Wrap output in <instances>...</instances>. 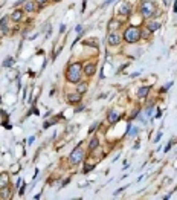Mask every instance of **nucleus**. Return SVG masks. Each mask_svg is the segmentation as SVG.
<instances>
[{
  "label": "nucleus",
  "instance_id": "nucleus-1",
  "mask_svg": "<svg viewBox=\"0 0 177 200\" xmlns=\"http://www.w3.org/2000/svg\"><path fill=\"white\" fill-rule=\"evenodd\" d=\"M81 69H83V66H81L79 63H72V64L67 67V72H66L67 81L72 83V84L79 83V81H81V74H83Z\"/></svg>",
  "mask_w": 177,
  "mask_h": 200
},
{
  "label": "nucleus",
  "instance_id": "nucleus-2",
  "mask_svg": "<svg viewBox=\"0 0 177 200\" xmlns=\"http://www.w3.org/2000/svg\"><path fill=\"white\" fill-rule=\"evenodd\" d=\"M122 38L127 41V43H138L141 40V29L136 28V26H128L125 31H124V35Z\"/></svg>",
  "mask_w": 177,
  "mask_h": 200
},
{
  "label": "nucleus",
  "instance_id": "nucleus-3",
  "mask_svg": "<svg viewBox=\"0 0 177 200\" xmlns=\"http://www.w3.org/2000/svg\"><path fill=\"white\" fill-rule=\"evenodd\" d=\"M156 12H157V11H156L153 2H150V0H144V2H142V5H141V14H142V17L151 18L153 15H156Z\"/></svg>",
  "mask_w": 177,
  "mask_h": 200
},
{
  "label": "nucleus",
  "instance_id": "nucleus-4",
  "mask_svg": "<svg viewBox=\"0 0 177 200\" xmlns=\"http://www.w3.org/2000/svg\"><path fill=\"white\" fill-rule=\"evenodd\" d=\"M83 159H84V151H83L81 147H76V148L70 153V156H69V162H70L72 165H78L79 162H83Z\"/></svg>",
  "mask_w": 177,
  "mask_h": 200
},
{
  "label": "nucleus",
  "instance_id": "nucleus-5",
  "mask_svg": "<svg viewBox=\"0 0 177 200\" xmlns=\"http://www.w3.org/2000/svg\"><path fill=\"white\" fill-rule=\"evenodd\" d=\"M107 43L110 44V46H118L119 43H121V37H119V34L118 32H110L109 34V37H107Z\"/></svg>",
  "mask_w": 177,
  "mask_h": 200
},
{
  "label": "nucleus",
  "instance_id": "nucleus-6",
  "mask_svg": "<svg viewBox=\"0 0 177 200\" xmlns=\"http://www.w3.org/2000/svg\"><path fill=\"white\" fill-rule=\"evenodd\" d=\"M86 77H93L96 74V63H87L84 66V72H83Z\"/></svg>",
  "mask_w": 177,
  "mask_h": 200
},
{
  "label": "nucleus",
  "instance_id": "nucleus-7",
  "mask_svg": "<svg viewBox=\"0 0 177 200\" xmlns=\"http://www.w3.org/2000/svg\"><path fill=\"white\" fill-rule=\"evenodd\" d=\"M11 197H12V190H11V187H9V185L3 187V188L0 190V199L9 200Z\"/></svg>",
  "mask_w": 177,
  "mask_h": 200
},
{
  "label": "nucleus",
  "instance_id": "nucleus-8",
  "mask_svg": "<svg viewBox=\"0 0 177 200\" xmlns=\"http://www.w3.org/2000/svg\"><path fill=\"white\" fill-rule=\"evenodd\" d=\"M107 121H109L110 124L118 122V121H119V113H118L116 110H110V111H109V115H107Z\"/></svg>",
  "mask_w": 177,
  "mask_h": 200
},
{
  "label": "nucleus",
  "instance_id": "nucleus-9",
  "mask_svg": "<svg viewBox=\"0 0 177 200\" xmlns=\"http://www.w3.org/2000/svg\"><path fill=\"white\" fill-rule=\"evenodd\" d=\"M21 17H23V11H21V9H14V11L11 12V15H9V18H11L12 21H20Z\"/></svg>",
  "mask_w": 177,
  "mask_h": 200
},
{
  "label": "nucleus",
  "instance_id": "nucleus-10",
  "mask_svg": "<svg viewBox=\"0 0 177 200\" xmlns=\"http://www.w3.org/2000/svg\"><path fill=\"white\" fill-rule=\"evenodd\" d=\"M67 101L70 102V104H78V102H81V93H69L67 95Z\"/></svg>",
  "mask_w": 177,
  "mask_h": 200
},
{
  "label": "nucleus",
  "instance_id": "nucleus-11",
  "mask_svg": "<svg viewBox=\"0 0 177 200\" xmlns=\"http://www.w3.org/2000/svg\"><path fill=\"white\" fill-rule=\"evenodd\" d=\"M35 9H37V3H35V2H32V0L26 2V3H24V6H23V11H24V12H34Z\"/></svg>",
  "mask_w": 177,
  "mask_h": 200
},
{
  "label": "nucleus",
  "instance_id": "nucleus-12",
  "mask_svg": "<svg viewBox=\"0 0 177 200\" xmlns=\"http://www.w3.org/2000/svg\"><path fill=\"white\" fill-rule=\"evenodd\" d=\"M150 89H151L150 86H142V87H139V89H138V96H139V98H145V96L150 93Z\"/></svg>",
  "mask_w": 177,
  "mask_h": 200
},
{
  "label": "nucleus",
  "instance_id": "nucleus-13",
  "mask_svg": "<svg viewBox=\"0 0 177 200\" xmlns=\"http://www.w3.org/2000/svg\"><path fill=\"white\" fill-rule=\"evenodd\" d=\"M9 185V174L8 173H2L0 174V188Z\"/></svg>",
  "mask_w": 177,
  "mask_h": 200
},
{
  "label": "nucleus",
  "instance_id": "nucleus-14",
  "mask_svg": "<svg viewBox=\"0 0 177 200\" xmlns=\"http://www.w3.org/2000/svg\"><path fill=\"white\" fill-rule=\"evenodd\" d=\"M147 29L151 31V32H154V31L160 29V23H159V21H148V23H147Z\"/></svg>",
  "mask_w": 177,
  "mask_h": 200
},
{
  "label": "nucleus",
  "instance_id": "nucleus-15",
  "mask_svg": "<svg viewBox=\"0 0 177 200\" xmlns=\"http://www.w3.org/2000/svg\"><path fill=\"white\" fill-rule=\"evenodd\" d=\"M0 29L6 34L8 32V17H3L2 20H0Z\"/></svg>",
  "mask_w": 177,
  "mask_h": 200
},
{
  "label": "nucleus",
  "instance_id": "nucleus-16",
  "mask_svg": "<svg viewBox=\"0 0 177 200\" xmlns=\"http://www.w3.org/2000/svg\"><path fill=\"white\" fill-rule=\"evenodd\" d=\"M76 84H78V86H76V92H78V93H84V92L87 90V84H86V83H81V81H79V83H76Z\"/></svg>",
  "mask_w": 177,
  "mask_h": 200
},
{
  "label": "nucleus",
  "instance_id": "nucleus-17",
  "mask_svg": "<svg viewBox=\"0 0 177 200\" xmlns=\"http://www.w3.org/2000/svg\"><path fill=\"white\" fill-rule=\"evenodd\" d=\"M130 11H131L130 5H127V3H125V5H122V6H121V14H122V15H128V14H130Z\"/></svg>",
  "mask_w": 177,
  "mask_h": 200
},
{
  "label": "nucleus",
  "instance_id": "nucleus-18",
  "mask_svg": "<svg viewBox=\"0 0 177 200\" xmlns=\"http://www.w3.org/2000/svg\"><path fill=\"white\" fill-rule=\"evenodd\" d=\"M99 145V141H98V138H93L92 141H90V144H89V148L93 151V150H96V147Z\"/></svg>",
  "mask_w": 177,
  "mask_h": 200
},
{
  "label": "nucleus",
  "instance_id": "nucleus-19",
  "mask_svg": "<svg viewBox=\"0 0 177 200\" xmlns=\"http://www.w3.org/2000/svg\"><path fill=\"white\" fill-rule=\"evenodd\" d=\"M150 37H151V31H148V29L141 31V38H150Z\"/></svg>",
  "mask_w": 177,
  "mask_h": 200
},
{
  "label": "nucleus",
  "instance_id": "nucleus-20",
  "mask_svg": "<svg viewBox=\"0 0 177 200\" xmlns=\"http://www.w3.org/2000/svg\"><path fill=\"white\" fill-rule=\"evenodd\" d=\"M12 63H14L12 57H8V58L5 60V63H3V67H9V66H12Z\"/></svg>",
  "mask_w": 177,
  "mask_h": 200
},
{
  "label": "nucleus",
  "instance_id": "nucleus-21",
  "mask_svg": "<svg viewBox=\"0 0 177 200\" xmlns=\"http://www.w3.org/2000/svg\"><path fill=\"white\" fill-rule=\"evenodd\" d=\"M138 133H139V128H136V127H135V128H131V131L128 133V136H131V138H133V136H136Z\"/></svg>",
  "mask_w": 177,
  "mask_h": 200
},
{
  "label": "nucleus",
  "instance_id": "nucleus-22",
  "mask_svg": "<svg viewBox=\"0 0 177 200\" xmlns=\"http://www.w3.org/2000/svg\"><path fill=\"white\" fill-rule=\"evenodd\" d=\"M93 167H95V165H86V168H84V173H89L90 170H93Z\"/></svg>",
  "mask_w": 177,
  "mask_h": 200
},
{
  "label": "nucleus",
  "instance_id": "nucleus-23",
  "mask_svg": "<svg viewBox=\"0 0 177 200\" xmlns=\"http://www.w3.org/2000/svg\"><path fill=\"white\" fill-rule=\"evenodd\" d=\"M171 86H173V83H168V84H167V86H165V87H164V89H162L160 92H165V90H168V89H170Z\"/></svg>",
  "mask_w": 177,
  "mask_h": 200
},
{
  "label": "nucleus",
  "instance_id": "nucleus-24",
  "mask_svg": "<svg viewBox=\"0 0 177 200\" xmlns=\"http://www.w3.org/2000/svg\"><path fill=\"white\" fill-rule=\"evenodd\" d=\"M35 3H37V5H41V6H43V5L46 3V0H35Z\"/></svg>",
  "mask_w": 177,
  "mask_h": 200
},
{
  "label": "nucleus",
  "instance_id": "nucleus-25",
  "mask_svg": "<svg viewBox=\"0 0 177 200\" xmlns=\"http://www.w3.org/2000/svg\"><path fill=\"white\" fill-rule=\"evenodd\" d=\"M171 145H173V141H170V144H168V145H167V148H165V151H168V150H170V148H171Z\"/></svg>",
  "mask_w": 177,
  "mask_h": 200
},
{
  "label": "nucleus",
  "instance_id": "nucleus-26",
  "mask_svg": "<svg viewBox=\"0 0 177 200\" xmlns=\"http://www.w3.org/2000/svg\"><path fill=\"white\" fill-rule=\"evenodd\" d=\"M96 125H98V124H93V125H92V128H90V130H89V133H92V131H93V130H95V128H96Z\"/></svg>",
  "mask_w": 177,
  "mask_h": 200
},
{
  "label": "nucleus",
  "instance_id": "nucleus-27",
  "mask_svg": "<svg viewBox=\"0 0 177 200\" xmlns=\"http://www.w3.org/2000/svg\"><path fill=\"white\" fill-rule=\"evenodd\" d=\"M64 29H66V25H61V28H60V32H64Z\"/></svg>",
  "mask_w": 177,
  "mask_h": 200
},
{
  "label": "nucleus",
  "instance_id": "nucleus-28",
  "mask_svg": "<svg viewBox=\"0 0 177 200\" xmlns=\"http://www.w3.org/2000/svg\"><path fill=\"white\" fill-rule=\"evenodd\" d=\"M83 108H84V107H83V105H79V107H76V110H75V111H81Z\"/></svg>",
  "mask_w": 177,
  "mask_h": 200
},
{
  "label": "nucleus",
  "instance_id": "nucleus-29",
  "mask_svg": "<svg viewBox=\"0 0 177 200\" xmlns=\"http://www.w3.org/2000/svg\"><path fill=\"white\" fill-rule=\"evenodd\" d=\"M69 180H70V179H66V180H64V182H63V187H66V185H67V183H69Z\"/></svg>",
  "mask_w": 177,
  "mask_h": 200
},
{
  "label": "nucleus",
  "instance_id": "nucleus-30",
  "mask_svg": "<svg viewBox=\"0 0 177 200\" xmlns=\"http://www.w3.org/2000/svg\"><path fill=\"white\" fill-rule=\"evenodd\" d=\"M52 2H61V0H52Z\"/></svg>",
  "mask_w": 177,
  "mask_h": 200
}]
</instances>
